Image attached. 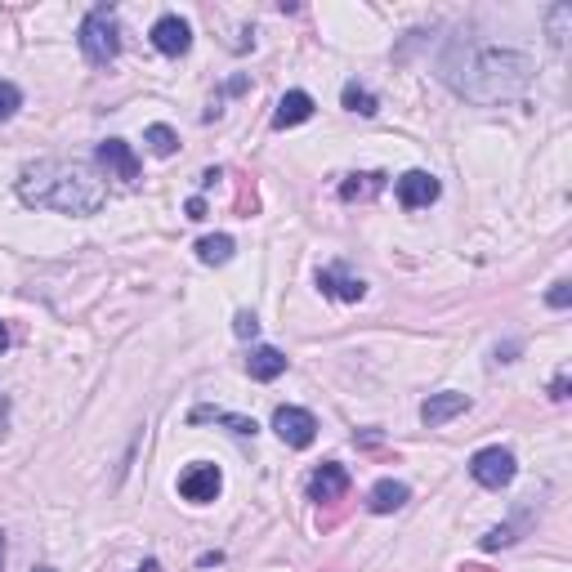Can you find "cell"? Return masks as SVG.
Masks as SVG:
<instances>
[{"label":"cell","mask_w":572,"mask_h":572,"mask_svg":"<svg viewBox=\"0 0 572 572\" xmlns=\"http://www.w3.org/2000/svg\"><path fill=\"white\" fill-rule=\"evenodd\" d=\"M18 197L23 206L36 211H59V215H94L108 202V188L94 179V170L76 166V161H36L18 175Z\"/></svg>","instance_id":"obj_1"},{"label":"cell","mask_w":572,"mask_h":572,"mask_svg":"<svg viewBox=\"0 0 572 572\" xmlns=\"http://www.w3.org/2000/svg\"><path fill=\"white\" fill-rule=\"evenodd\" d=\"M465 72L456 81V90L474 103H497V99H514L523 85L532 81V59L514 50H479L465 59Z\"/></svg>","instance_id":"obj_2"},{"label":"cell","mask_w":572,"mask_h":572,"mask_svg":"<svg viewBox=\"0 0 572 572\" xmlns=\"http://www.w3.org/2000/svg\"><path fill=\"white\" fill-rule=\"evenodd\" d=\"M81 54H85V63H94V68H108V63L121 54V27H117V9L112 5H99V9L85 14Z\"/></svg>","instance_id":"obj_3"},{"label":"cell","mask_w":572,"mask_h":572,"mask_svg":"<svg viewBox=\"0 0 572 572\" xmlns=\"http://www.w3.org/2000/svg\"><path fill=\"white\" fill-rule=\"evenodd\" d=\"M94 161H99L103 175L117 179V184H126V188H135V184H139V175H143V166H139L135 148H130L126 139H103L99 148H94Z\"/></svg>","instance_id":"obj_4"},{"label":"cell","mask_w":572,"mask_h":572,"mask_svg":"<svg viewBox=\"0 0 572 572\" xmlns=\"http://www.w3.org/2000/svg\"><path fill=\"white\" fill-rule=\"evenodd\" d=\"M470 474H474V483L501 492L505 483H514V452L510 447H483V452L470 456Z\"/></svg>","instance_id":"obj_5"},{"label":"cell","mask_w":572,"mask_h":572,"mask_svg":"<svg viewBox=\"0 0 572 572\" xmlns=\"http://www.w3.org/2000/svg\"><path fill=\"white\" fill-rule=\"evenodd\" d=\"M219 488H224V474H219L215 465H188V470L179 474V497L193 505H211L219 497Z\"/></svg>","instance_id":"obj_6"},{"label":"cell","mask_w":572,"mask_h":572,"mask_svg":"<svg viewBox=\"0 0 572 572\" xmlns=\"http://www.w3.org/2000/svg\"><path fill=\"white\" fill-rule=\"evenodd\" d=\"M273 429H278V438L286 447H309L313 438H318V421H313V412H304V407H278V412H273Z\"/></svg>","instance_id":"obj_7"},{"label":"cell","mask_w":572,"mask_h":572,"mask_svg":"<svg viewBox=\"0 0 572 572\" xmlns=\"http://www.w3.org/2000/svg\"><path fill=\"white\" fill-rule=\"evenodd\" d=\"M152 45H157L161 54H170V59H179V54L193 50V27H188L179 14H166V18L152 23Z\"/></svg>","instance_id":"obj_8"},{"label":"cell","mask_w":572,"mask_h":572,"mask_svg":"<svg viewBox=\"0 0 572 572\" xmlns=\"http://www.w3.org/2000/svg\"><path fill=\"white\" fill-rule=\"evenodd\" d=\"M438 179L429 175V170H407L403 179H398V202H403V211H421V206L438 202Z\"/></svg>","instance_id":"obj_9"},{"label":"cell","mask_w":572,"mask_h":572,"mask_svg":"<svg viewBox=\"0 0 572 572\" xmlns=\"http://www.w3.org/2000/svg\"><path fill=\"white\" fill-rule=\"evenodd\" d=\"M345 492H349V470H345V465L327 461L322 470H313V479H309V497L318 501V505L345 501Z\"/></svg>","instance_id":"obj_10"},{"label":"cell","mask_w":572,"mask_h":572,"mask_svg":"<svg viewBox=\"0 0 572 572\" xmlns=\"http://www.w3.org/2000/svg\"><path fill=\"white\" fill-rule=\"evenodd\" d=\"M461 412H470V394H456V389H447V394H429L421 403V421L429 429L447 425L452 416H461Z\"/></svg>","instance_id":"obj_11"},{"label":"cell","mask_w":572,"mask_h":572,"mask_svg":"<svg viewBox=\"0 0 572 572\" xmlns=\"http://www.w3.org/2000/svg\"><path fill=\"white\" fill-rule=\"evenodd\" d=\"M318 286H322V295L345 300V304H358L362 295H367V282L354 278V273H345L340 264H336V269H318Z\"/></svg>","instance_id":"obj_12"},{"label":"cell","mask_w":572,"mask_h":572,"mask_svg":"<svg viewBox=\"0 0 572 572\" xmlns=\"http://www.w3.org/2000/svg\"><path fill=\"white\" fill-rule=\"evenodd\" d=\"M188 421L193 425H206V421H215V425H224V429H233V434H242V438H255V425L251 416H237V412H224V407H193L188 412Z\"/></svg>","instance_id":"obj_13"},{"label":"cell","mask_w":572,"mask_h":572,"mask_svg":"<svg viewBox=\"0 0 572 572\" xmlns=\"http://www.w3.org/2000/svg\"><path fill=\"white\" fill-rule=\"evenodd\" d=\"M309 117H313V99H309L304 90H291V94H282L278 112H273V126H278V130H291V126H304Z\"/></svg>","instance_id":"obj_14"},{"label":"cell","mask_w":572,"mask_h":572,"mask_svg":"<svg viewBox=\"0 0 572 572\" xmlns=\"http://www.w3.org/2000/svg\"><path fill=\"white\" fill-rule=\"evenodd\" d=\"M407 483H394V479H380L376 488H371V497H367V510L371 514H394V510H403L407 505Z\"/></svg>","instance_id":"obj_15"},{"label":"cell","mask_w":572,"mask_h":572,"mask_svg":"<svg viewBox=\"0 0 572 572\" xmlns=\"http://www.w3.org/2000/svg\"><path fill=\"white\" fill-rule=\"evenodd\" d=\"M246 371H251V380H278L286 371V354L273 345H260V349H251V358H246Z\"/></svg>","instance_id":"obj_16"},{"label":"cell","mask_w":572,"mask_h":572,"mask_svg":"<svg viewBox=\"0 0 572 572\" xmlns=\"http://www.w3.org/2000/svg\"><path fill=\"white\" fill-rule=\"evenodd\" d=\"M376 193H385V175H380V170H367V175H349L345 184H340V197H345V202H371Z\"/></svg>","instance_id":"obj_17"},{"label":"cell","mask_w":572,"mask_h":572,"mask_svg":"<svg viewBox=\"0 0 572 572\" xmlns=\"http://www.w3.org/2000/svg\"><path fill=\"white\" fill-rule=\"evenodd\" d=\"M197 260H202V264H228V260H233V237H228V233L202 237V242H197Z\"/></svg>","instance_id":"obj_18"},{"label":"cell","mask_w":572,"mask_h":572,"mask_svg":"<svg viewBox=\"0 0 572 572\" xmlns=\"http://www.w3.org/2000/svg\"><path fill=\"white\" fill-rule=\"evenodd\" d=\"M345 108H349V112H358V117H376L380 103H376V94H371L367 85L349 81V85H345Z\"/></svg>","instance_id":"obj_19"},{"label":"cell","mask_w":572,"mask_h":572,"mask_svg":"<svg viewBox=\"0 0 572 572\" xmlns=\"http://www.w3.org/2000/svg\"><path fill=\"white\" fill-rule=\"evenodd\" d=\"M143 143H148L152 157H170V152L179 148V135L170 126H148V130H143Z\"/></svg>","instance_id":"obj_20"},{"label":"cell","mask_w":572,"mask_h":572,"mask_svg":"<svg viewBox=\"0 0 572 572\" xmlns=\"http://www.w3.org/2000/svg\"><path fill=\"white\" fill-rule=\"evenodd\" d=\"M18 103H23V90H18L14 81H0V121H9L18 112Z\"/></svg>","instance_id":"obj_21"},{"label":"cell","mask_w":572,"mask_h":572,"mask_svg":"<svg viewBox=\"0 0 572 572\" xmlns=\"http://www.w3.org/2000/svg\"><path fill=\"white\" fill-rule=\"evenodd\" d=\"M572 18V5H555L550 9V41L555 45H564V23Z\"/></svg>","instance_id":"obj_22"},{"label":"cell","mask_w":572,"mask_h":572,"mask_svg":"<svg viewBox=\"0 0 572 572\" xmlns=\"http://www.w3.org/2000/svg\"><path fill=\"white\" fill-rule=\"evenodd\" d=\"M233 331H237L242 340H255V336H260V318H255L251 309H242V313L233 318Z\"/></svg>","instance_id":"obj_23"},{"label":"cell","mask_w":572,"mask_h":572,"mask_svg":"<svg viewBox=\"0 0 572 572\" xmlns=\"http://www.w3.org/2000/svg\"><path fill=\"white\" fill-rule=\"evenodd\" d=\"M510 541H514V528L505 523V528H492L488 537H483V550H501V546H510Z\"/></svg>","instance_id":"obj_24"},{"label":"cell","mask_w":572,"mask_h":572,"mask_svg":"<svg viewBox=\"0 0 572 572\" xmlns=\"http://www.w3.org/2000/svg\"><path fill=\"white\" fill-rule=\"evenodd\" d=\"M550 304H555V309H568V300H572V291H568V282H555V291L546 295Z\"/></svg>","instance_id":"obj_25"},{"label":"cell","mask_w":572,"mask_h":572,"mask_svg":"<svg viewBox=\"0 0 572 572\" xmlns=\"http://www.w3.org/2000/svg\"><path fill=\"white\" fill-rule=\"evenodd\" d=\"M550 398H555V403H564V398H568V371H559V376H555V385H550Z\"/></svg>","instance_id":"obj_26"},{"label":"cell","mask_w":572,"mask_h":572,"mask_svg":"<svg viewBox=\"0 0 572 572\" xmlns=\"http://www.w3.org/2000/svg\"><path fill=\"white\" fill-rule=\"evenodd\" d=\"M184 211H188V219H206V202H202V197H193Z\"/></svg>","instance_id":"obj_27"},{"label":"cell","mask_w":572,"mask_h":572,"mask_svg":"<svg viewBox=\"0 0 572 572\" xmlns=\"http://www.w3.org/2000/svg\"><path fill=\"white\" fill-rule=\"evenodd\" d=\"M139 572H161V568H157V559H143V564H139Z\"/></svg>","instance_id":"obj_28"},{"label":"cell","mask_w":572,"mask_h":572,"mask_svg":"<svg viewBox=\"0 0 572 572\" xmlns=\"http://www.w3.org/2000/svg\"><path fill=\"white\" fill-rule=\"evenodd\" d=\"M5 345H9V331H5V322H0V354H5Z\"/></svg>","instance_id":"obj_29"},{"label":"cell","mask_w":572,"mask_h":572,"mask_svg":"<svg viewBox=\"0 0 572 572\" xmlns=\"http://www.w3.org/2000/svg\"><path fill=\"white\" fill-rule=\"evenodd\" d=\"M0 572H5V532H0Z\"/></svg>","instance_id":"obj_30"},{"label":"cell","mask_w":572,"mask_h":572,"mask_svg":"<svg viewBox=\"0 0 572 572\" xmlns=\"http://www.w3.org/2000/svg\"><path fill=\"white\" fill-rule=\"evenodd\" d=\"M461 572H488V568H479V564H465Z\"/></svg>","instance_id":"obj_31"},{"label":"cell","mask_w":572,"mask_h":572,"mask_svg":"<svg viewBox=\"0 0 572 572\" xmlns=\"http://www.w3.org/2000/svg\"><path fill=\"white\" fill-rule=\"evenodd\" d=\"M0 429H5V398H0Z\"/></svg>","instance_id":"obj_32"},{"label":"cell","mask_w":572,"mask_h":572,"mask_svg":"<svg viewBox=\"0 0 572 572\" xmlns=\"http://www.w3.org/2000/svg\"><path fill=\"white\" fill-rule=\"evenodd\" d=\"M36 572H54V568H36Z\"/></svg>","instance_id":"obj_33"}]
</instances>
